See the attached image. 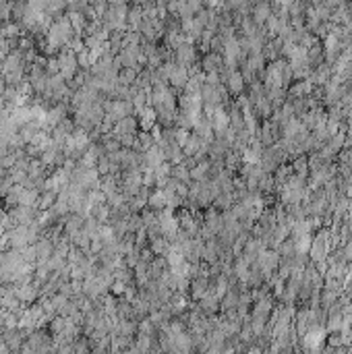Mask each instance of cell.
<instances>
[{"label": "cell", "mask_w": 352, "mask_h": 354, "mask_svg": "<svg viewBox=\"0 0 352 354\" xmlns=\"http://www.w3.org/2000/svg\"><path fill=\"white\" fill-rule=\"evenodd\" d=\"M35 296V290L31 288V286H23V288L19 290V298L21 300H31Z\"/></svg>", "instance_id": "6da1fadb"}, {"label": "cell", "mask_w": 352, "mask_h": 354, "mask_svg": "<svg viewBox=\"0 0 352 354\" xmlns=\"http://www.w3.org/2000/svg\"><path fill=\"white\" fill-rule=\"evenodd\" d=\"M232 90L234 92H240V90H243V77H240V75H232Z\"/></svg>", "instance_id": "7a4b0ae2"}, {"label": "cell", "mask_w": 352, "mask_h": 354, "mask_svg": "<svg viewBox=\"0 0 352 354\" xmlns=\"http://www.w3.org/2000/svg\"><path fill=\"white\" fill-rule=\"evenodd\" d=\"M350 166H352V153H350Z\"/></svg>", "instance_id": "3957f363"}]
</instances>
